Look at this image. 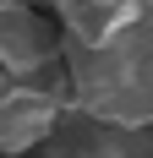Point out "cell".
I'll use <instances>...</instances> for the list:
<instances>
[{
    "label": "cell",
    "instance_id": "6da1fadb",
    "mask_svg": "<svg viewBox=\"0 0 153 158\" xmlns=\"http://www.w3.org/2000/svg\"><path fill=\"white\" fill-rule=\"evenodd\" d=\"M55 60V33L28 0H0V71L16 82H33Z\"/></svg>",
    "mask_w": 153,
    "mask_h": 158
},
{
    "label": "cell",
    "instance_id": "7a4b0ae2",
    "mask_svg": "<svg viewBox=\"0 0 153 158\" xmlns=\"http://www.w3.org/2000/svg\"><path fill=\"white\" fill-rule=\"evenodd\" d=\"M60 114V93H44L33 82H16L0 98V153H22V147L44 142L49 126Z\"/></svg>",
    "mask_w": 153,
    "mask_h": 158
},
{
    "label": "cell",
    "instance_id": "3957f363",
    "mask_svg": "<svg viewBox=\"0 0 153 158\" xmlns=\"http://www.w3.org/2000/svg\"><path fill=\"white\" fill-rule=\"evenodd\" d=\"M11 87H16V77H6V71H0V98L11 93Z\"/></svg>",
    "mask_w": 153,
    "mask_h": 158
},
{
    "label": "cell",
    "instance_id": "277c9868",
    "mask_svg": "<svg viewBox=\"0 0 153 158\" xmlns=\"http://www.w3.org/2000/svg\"><path fill=\"white\" fill-rule=\"evenodd\" d=\"M137 6H142V11H148V16H153V0H137Z\"/></svg>",
    "mask_w": 153,
    "mask_h": 158
}]
</instances>
